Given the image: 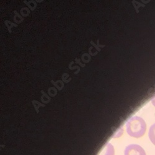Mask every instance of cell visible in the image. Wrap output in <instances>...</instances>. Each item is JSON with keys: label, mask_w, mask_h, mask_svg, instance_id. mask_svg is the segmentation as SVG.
Returning a JSON list of instances; mask_svg holds the SVG:
<instances>
[{"label": "cell", "mask_w": 155, "mask_h": 155, "mask_svg": "<svg viewBox=\"0 0 155 155\" xmlns=\"http://www.w3.org/2000/svg\"><path fill=\"white\" fill-rule=\"evenodd\" d=\"M151 102H152V104L155 107V97L152 100Z\"/></svg>", "instance_id": "5"}, {"label": "cell", "mask_w": 155, "mask_h": 155, "mask_svg": "<svg viewBox=\"0 0 155 155\" xmlns=\"http://www.w3.org/2000/svg\"><path fill=\"white\" fill-rule=\"evenodd\" d=\"M115 150L113 145L109 143L106 144L97 155H114Z\"/></svg>", "instance_id": "3"}, {"label": "cell", "mask_w": 155, "mask_h": 155, "mask_svg": "<svg viewBox=\"0 0 155 155\" xmlns=\"http://www.w3.org/2000/svg\"><path fill=\"white\" fill-rule=\"evenodd\" d=\"M126 130L130 137L138 138L145 135L147 130V124L143 119L135 116L128 120L126 124Z\"/></svg>", "instance_id": "1"}, {"label": "cell", "mask_w": 155, "mask_h": 155, "mask_svg": "<svg viewBox=\"0 0 155 155\" xmlns=\"http://www.w3.org/2000/svg\"><path fill=\"white\" fill-rule=\"evenodd\" d=\"M124 155H147L144 149L138 145H128L124 151Z\"/></svg>", "instance_id": "2"}, {"label": "cell", "mask_w": 155, "mask_h": 155, "mask_svg": "<svg viewBox=\"0 0 155 155\" xmlns=\"http://www.w3.org/2000/svg\"><path fill=\"white\" fill-rule=\"evenodd\" d=\"M148 137L150 141H151V143L154 145H155V124L150 127L148 133Z\"/></svg>", "instance_id": "4"}]
</instances>
